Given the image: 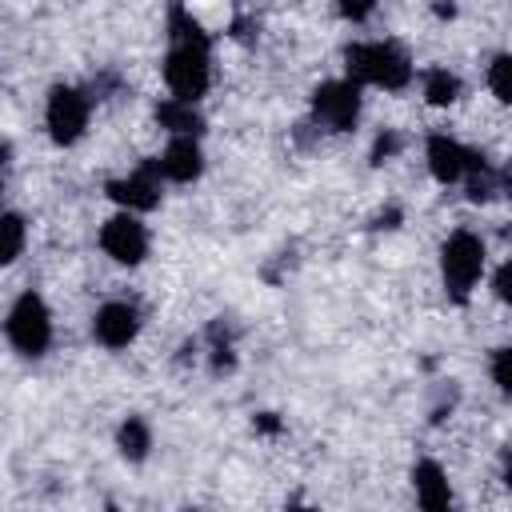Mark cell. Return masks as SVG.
Instances as JSON below:
<instances>
[{
  "label": "cell",
  "instance_id": "cell-1",
  "mask_svg": "<svg viewBox=\"0 0 512 512\" xmlns=\"http://www.w3.org/2000/svg\"><path fill=\"white\" fill-rule=\"evenodd\" d=\"M168 56H164V84L172 96L180 100H200L212 84V52H208V36L204 28L184 12L172 8L168 16Z\"/></svg>",
  "mask_w": 512,
  "mask_h": 512
},
{
  "label": "cell",
  "instance_id": "cell-2",
  "mask_svg": "<svg viewBox=\"0 0 512 512\" xmlns=\"http://www.w3.org/2000/svg\"><path fill=\"white\" fill-rule=\"evenodd\" d=\"M344 68H348V80L372 84V88H384V92H400V88L412 84V60L392 40L348 44L344 48Z\"/></svg>",
  "mask_w": 512,
  "mask_h": 512
},
{
  "label": "cell",
  "instance_id": "cell-3",
  "mask_svg": "<svg viewBox=\"0 0 512 512\" xmlns=\"http://www.w3.org/2000/svg\"><path fill=\"white\" fill-rule=\"evenodd\" d=\"M484 264H488V252H484V240L468 228H456L444 248H440V280H444V292L464 304L472 296V288L480 284L484 276Z\"/></svg>",
  "mask_w": 512,
  "mask_h": 512
},
{
  "label": "cell",
  "instance_id": "cell-4",
  "mask_svg": "<svg viewBox=\"0 0 512 512\" xmlns=\"http://www.w3.org/2000/svg\"><path fill=\"white\" fill-rule=\"evenodd\" d=\"M4 336L20 356H32V360L44 356L48 344H52V312H48V304L36 292L16 296V304L8 308V320H4Z\"/></svg>",
  "mask_w": 512,
  "mask_h": 512
},
{
  "label": "cell",
  "instance_id": "cell-5",
  "mask_svg": "<svg viewBox=\"0 0 512 512\" xmlns=\"http://www.w3.org/2000/svg\"><path fill=\"white\" fill-rule=\"evenodd\" d=\"M312 120L328 132H348L360 120V84L356 80H324L312 92Z\"/></svg>",
  "mask_w": 512,
  "mask_h": 512
},
{
  "label": "cell",
  "instance_id": "cell-6",
  "mask_svg": "<svg viewBox=\"0 0 512 512\" xmlns=\"http://www.w3.org/2000/svg\"><path fill=\"white\" fill-rule=\"evenodd\" d=\"M88 116H92V100L72 88V84H56L48 92V108H44V124H48V136L56 144H76L88 128Z\"/></svg>",
  "mask_w": 512,
  "mask_h": 512
},
{
  "label": "cell",
  "instance_id": "cell-7",
  "mask_svg": "<svg viewBox=\"0 0 512 512\" xmlns=\"http://www.w3.org/2000/svg\"><path fill=\"white\" fill-rule=\"evenodd\" d=\"M100 248L116 260V264H140L148 256V228L136 220V212H116L104 220L100 228Z\"/></svg>",
  "mask_w": 512,
  "mask_h": 512
},
{
  "label": "cell",
  "instance_id": "cell-8",
  "mask_svg": "<svg viewBox=\"0 0 512 512\" xmlns=\"http://www.w3.org/2000/svg\"><path fill=\"white\" fill-rule=\"evenodd\" d=\"M424 160H428V172H432L440 184H460L472 168L484 164L480 152L464 148L460 140H452V136H444V132L428 136V144H424Z\"/></svg>",
  "mask_w": 512,
  "mask_h": 512
},
{
  "label": "cell",
  "instance_id": "cell-9",
  "mask_svg": "<svg viewBox=\"0 0 512 512\" xmlns=\"http://www.w3.org/2000/svg\"><path fill=\"white\" fill-rule=\"evenodd\" d=\"M92 336L104 344V348H128L136 336H140V312H136V304H128V300H108L100 312H96V320H92Z\"/></svg>",
  "mask_w": 512,
  "mask_h": 512
},
{
  "label": "cell",
  "instance_id": "cell-10",
  "mask_svg": "<svg viewBox=\"0 0 512 512\" xmlns=\"http://www.w3.org/2000/svg\"><path fill=\"white\" fill-rule=\"evenodd\" d=\"M160 180H172V184H192L200 172H204V152H200V140L196 136H172L168 148L152 160Z\"/></svg>",
  "mask_w": 512,
  "mask_h": 512
},
{
  "label": "cell",
  "instance_id": "cell-11",
  "mask_svg": "<svg viewBox=\"0 0 512 512\" xmlns=\"http://www.w3.org/2000/svg\"><path fill=\"white\" fill-rule=\"evenodd\" d=\"M108 196L124 212L156 208L160 204V172H156V164H144V168H136L132 176H120V180H108Z\"/></svg>",
  "mask_w": 512,
  "mask_h": 512
},
{
  "label": "cell",
  "instance_id": "cell-12",
  "mask_svg": "<svg viewBox=\"0 0 512 512\" xmlns=\"http://www.w3.org/2000/svg\"><path fill=\"white\" fill-rule=\"evenodd\" d=\"M412 488H416L420 508H428V512H444V508L452 504L448 472H444L436 460H420V464L412 468Z\"/></svg>",
  "mask_w": 512,
  "mask_h": 512
},
{
  "label": "cell",
  "instance_id": "cell-13",
  "mask_svg": "<svg viewBox=\"0 0 512 512\" xmlns=\"http://www.w3.org/2000/svg\"><path fill=\"white\" fill-rule=\"evenodd\" d=\"M156 120H160V128H168L172 136H200V128H204L200 108H196L192 100H180V96L160 100V104H156Z\"/></svg>",
  "mask_w": 512,
  "mask_h": 512
},
{
  "label": "cell",
  "instance_id": "cell-14",
  "mask_svg": "<svg viewBox=\"0 0 512 512\" xmlns=\"http://www.w3.org/2000/svg\"><path fill=\"white\" fill-rule=\"evenodd\" d=\"M424 100L432 108H448L460 100V76L448 72V68H428L424 72Z\"/></svg>",
  "mask_w": 512,
  "mask_h": 512
},
{
  "label": "cell",
  "instance_id": "cell-15",
  "mask_svg": "<svg viewBox=\"0 0 512 512\" xmlns=\"http://www.w3.org/2000/svg\"><path fill=\"white\" fill-rule=\"evenodd\" d=\"M116 448L128 456V460H144L148 448H152V428L140 420V416H128L116 432Z\"/></svg>",
  "mask_w": 512,
  "mask_h": 512
},
{
  "label": "cell",
  "instance_id": "cell-16",
  "mask_svg": "<svg viewBox=\"0 0 512 512\" xmlns=\"http://www.w3.org/2000/svg\"><path fill=\"white\" fill-rule=\"evenodd\" d=\"M24 240H28V224H24V216H16V212H0V268L12 264V260L24 252Z\"/></svg>",
  "mask_w": 512,
  "mask_h": 512
},
{
  "label": "cell",
  "instance_id": "cell-17",
  "mask_svg": "<svg viewBox=\"0 0 512 512\" xmlns=\"http://www.w3.org/2000/svg\"><path fill=\"white\" fill-rule=\"evenodd\" d=\"M488 88H492V96H496L500 104L512 100V56H496V60H492V68H488Z\"/></svg>",
  "mask_w": 512,
  "mask_h": 512
},
{
  "label": "cell",
  "instance_id": "cell-18",
  "mask_svg": "<svg viewBox=\"0 0 512 512\" xmlns=\"http://www.w3.org/2000/svg\"><path fill=\"white\" fill-rule=\"evenodd\" d=\"M336 12L348 20V24H360L376 12V0H336Z\"/></svg>",
  "mask_w": 512,
  "mask_h": 512
},
{
  "label": "cell",
  "instance_id": "cell-19",
  "mask_svg": "<svg viewBox=\"0 0 512 512\" xmlns=\"http://www.w3.org/2000/svg\"><path fill=\"white\" fill-rule=\"evenodd\" d=\"M492 384L508 396L512 392V376H508V348H496L492 352Z\"/></svg>",
  "mask_w": 512,
  "mask_h": 512
},
{
  "label": "cell",
  "instance_id": "cell-20",
  "mask_svg": "<svg viewBox=\"0 0 512 512\" xmlns=\"http://www.w3.org/2000/svg\"><path fill=\"white\" fill-rule=\"evenodd\" d=\"M396 148H400V140H396L392 132L376 136V144H372V164H384L388 156H396Z\"/></svg>",
  "mask_w": 512,
  "mask_h": 512
},
{
  "label": "cell",
  "instance_id": "cell-21",
  "mask_svg": "<svg viewBox=\"0 0 512 512\" xmlns=\"http://www.w3.org/2000/svg\"><path fill=\"white\" fill-rule=\"evenodd\" d=\"M508 284H512V264H508V260H504V264H500V268H496V280H492V292H496V296H500V300H504V304H508V300H512V288H508Z\"/></svg>",
  "mask_w": 512,
  "mask_h": 512
},
{
  "label": "cell",
  "instance_id": "cell-22",
  "mask_svg": "<svg viewBox=\"0 0 512 512\" xmlns=\"http://www.w3.org/2000/svg\"><path fill=\"white\" fill-rule=\"evenodd\" d=\"M256 428H260V432H276V428H280V420H276L272 412H264V416L256 420Z\"/></svg>",
  "mask_w": 512,
  "mask_h": 512
},
{
  "label": "cell",
  "instance_id": "cell-23",
  "mask_svg": "<svg viewBox=\"0 0 512 512\" xmlns=\"http://www.w3.org/2000/svg\"><path fill=\"white\" fill-rule=\"evenodd\" d=\"M8 152H12V148H8V144H0V168H4V160H8Z\"/></svg>",
  "mask_w": 512,
  "mask_h": 512
},
{
  "label": "cell",
  "instance_id": "cell-24",
  "mask_svg": "<svg viewBox=\"0 0 512 512\" xmlns=\"http://www.w3.org/2000/svg\"><path fill=\"white\" fill-rule=\"evenodd\" d=\"M0 200H4V184H0Z\"/></svg>",
  "mask_w": 512,
  "mask_h": 512
}]
</instances>
